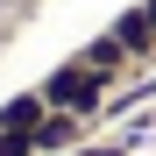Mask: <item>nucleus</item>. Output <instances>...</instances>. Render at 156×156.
<instances>
[{
  "mask_svg": "<svg viewBox=\"0 0 156 156\" xmlns=\"http://www.w3.org/2000/svg\"><path fill=\"white\" fill-rule=\"evenodd\" d=\"M43 99L64 107V114H92L99 99H107V71H92L85 57H78V64H57V71L43 78Z\"/></svg>",
  "mask_w": 156,
  "mask_h": 156,
  "instance_id": "1",
  "label": "nucleus"
},
{
  "mask_svg": "<svg viewBox=\"0 0 156 156\" xmlns=\"http://www.w3.org/2000/svg\"><path fill=\"white\" fill-rule=\"evenodd\" d=\"M78 135H85V114H64V107H50L43 114V128H36V149H78Z\"/></svg>",
  "mask_w": 156,
  "mask_h": 156,
  "instance_id": "2",
  "label": "nucleus"
},
{
  "mask_svg": "<svg viewBox=\"0 0 156 156\" xmlns=\"http://www.w3.org/2000/svg\"><path fill=\"white\" fill-rule=\"evenodd\" d=\"M43 114H50V99H43V85H36V92H14L7 107H0V128H14V135H36V128H43Z\"/></svg>",
  "mask_w": 156,
  "mask_h": 156,
  "instance_id": "3",
  "label": "nucleus"
},
{
  "mask_svg": "<svg viewBox=\"0 0 156 156\" xmlns=\"http://www.w3.org/2000/svg\"><path fill=\"white\" fill-rule=\"evenodd\" d=\"M114 36H121V50H128V57H156V29H149V14H142V7L114 14Z\"/></svg>",
  "mask_w": 156,
  "mask_h": 156,
  "instance_id": "4",
  "label": "nucleus"
},
{
  "mask_svg": "<svg viewBox=\"0 0 156 156\" xmlns=\"http://www.w3.org/2000/svg\"><path fill=\"white\" fill-rule=\"evenodd\" d=\"M85 64H92V71H107V78H114V71H121V64H135V57H128V50H121V36H114V29H107V36H99V43H92V50H85Z\"/></svg>",
  "mask_w": 156,
  "mask_h": 156,
  "instance_id": "5",
  "label": "nucleus"
},
{
  "mask_svg": "<svg viewBox=\"0 0 156 156\" xmlns=\"http://www.w3.org/2000/svg\"><path fill=\"white\" fill-rule=\"evenodd\" d=\"M0 156H36V135H14V128H0Z\"/></svg>",
  "mask_w": 156,
  "mask_h": 156,
  "instance_id": "6",
  "label": "nucleus"
},
{
  "mask_svg": "<svg viewBox=\"0 0 156 156\" xmlns=\"http://www.w3.org/2000/svg\"><path fill=\"white\" fill-rule=\"evenodd\" d=\"M64 156H121L114 142H92V149H64Z\"/></svg>",
  "mask_w": 156,
  "mask_h": 156,
  "instance_id": "7",
  "label": "nucleus"
},
{
  "mask_svg": "<svg viewBox=\"0 0 156 156\" xmlns=\"http://www.w3.org/2000/svg\"><path fill=\"white\" fill-rule=\"evenodd\" d=\"M142 14H149V29H156V0H142Z\"/></svg>",
  "mask_w": 156,
  "mask_h": 156,
  "instance_id": "8",
  "label": "nucleus"
}]
</instances>
